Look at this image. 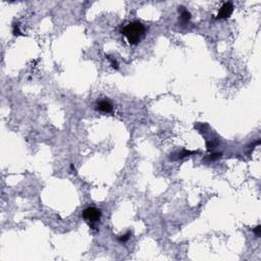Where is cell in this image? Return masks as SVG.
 <instances>
[{
    "label": "cell",
    "instance_id": "obj_1",
    "mask_svg": "<svg viewBox=\"0 0 261 261\" xmlns=\"http://www.w3.org/2000/svg\"><path fill=\"white\" fill-rule=\"evenodd\" d=\"M146 29L141 21H135L129 23L122 29V34L126 37L131 45H137L144 37Z\"/></svg>",
    "mask_w": 261,
    "mask_h": 261
},
{
    "label": "cell",
    "instance_id": "obj_2",
    "mask_svg": "<svg viewBox=\"0 0 261 261\" xmlns=\"http://www.w3.org/2000/svg\"><path fill=\"white\" fill-rule=\"evenodd\" d=\"M101 215V211L95 208V207H88V208L84 209L82 213L83 218L88 222L91 228H94V230L96 228V223L99 222V220H100Z\"/></svg>",
    "mask_w": 261,
    "mask_h": 261
},
{
    "label": "cell",
    "instance_id": "obj_3",
    "mask_svg": "<svg viewBox=\"0 0 261 261\" xmlns=\"http://www.w3.org/2000/svg\"><path fill=\"white\" fill-rule=\"evenodd\" d=\"M234 11V5L232 2H225V3L222 4V6L220 7L218 13L216 15L217 20H225V18H228L232 15V13Z\"/></svg>",
    "mask_w": 261,
    "mask_h": 261
},
{
    "label": "cell",
    "instance_id": "obj_4",
    "mask_svg": "<svg viewBox=\"0 0 261 261\" xmlns=\"http://www.w3.org/2000/svg\"><path fill=\"white\" fill-rule=\"evenodd\" d=\"M97 110L103 113H110L113 110V106L107 100H100L97 102Z\"/></svg>",
    "mask_w": 261,
    "mask_h": 261
},
{
    "label": "cell",
    "instance_id": "obj_5",
    "mask_svg": "<svg viewBox=\"0 0 261 261\" xmlns=\"http://www.w3.org/2000/svg\"><path fill=\"white\" fill-rule=\"evenodd\" d=\"M179 12H180V18L183 24H187L188 21L191 20V13L188 9H186L184 6L179 7Z\"/></svg>",
    "mask_w": 261,
    "mask_h": 261
},
{
    "label": "cell",
    "instance_id": "obj_6",
    "mask_svg": "<svg viewBox=\"0 0 261 261\" xmlns=\"http://www.w3.org/2000/svg\"><path fill=\"white\" fill-rule=\"evenodd\" d=\"M221 153H211L208 156H206L205 158L203 159V161H206V162H211V161H215L216 159H218L219 157H221Z\"/></svg>",
    "mask_w": 261,
    "mask_h": 261
},
{
    "label": "cell",
    "instance_id": "obj_7",
    "mask_svg": "<svg viewBox=\"0 0 261 261\" xmlns=\"http://www.w3.org/2000/svg\"><path fill=\"white\" fill-rule=\"evenodd\" d=\"M197 153V151H189V150H182L181 152L177 153V159H183L185 157H188V156L192 155V154H195Z\"/></svg>",
    "mask_w": 261,
    "mask_h": 261
},
{
    "label": "cell",
    "instance_id": "obj_8",
    "mask_svg": "<svg viewBox=\"0 0 261 261\" xmlns=\"http://www.w3.org/2000/svg\"><path fill=\"white\" fill-rule=\"evenodd\" d=\"M130 237H131V232H126L125 235L117 237V240L119 243H126V242H128L130 240Z\"/></svg>",
    "mask_w": 261,
    "mask_h": 261
},
{
    "label": "cell",
    "instance_id": "obj_9",
    "mask_svg": "<svg viewBox=\"0 0 261 261\" xmlns=\"http://www.w3.org/2000/svg\"><path fill=\"white\" fill-rule=\"evenodd\" d=\"M105 57H107V59H108V60H109V62H110V65H111L112 68H113L114 69H118V62H117L116 60H115L114 58L110 57L109 55H106Z\"/></svg>",
    "mask_w": 261,
    "mask_h": 261
},
{
    "label": "cell",
    "instance_id": "obj_10",
    "mask_svg": "<svg viewBox=\"0 0 261 261\" xmlns=\"http://www.w3.org/2000/svg\"><path fill=\"white\" fill-rule=\"evenodd\" d=\"M12 34L14 35V36H20L21 34V30H20V26H18V24L14 23L12 26Z\"/></svg>",
    "mask_w": 261,
    "mask_h": 261
},
{
    "label": "cell",
    "instance_id": "obj_11",
    "mask_svg": "<svg viewBox=\"0 0 261 261\" xmlns=\"http://www.w3.org/2000/svg\"><path fill=\"white\" fill-rule=\"evenodd\" d=\"M253 233L256 235V237L259 238V237L261 236V225H257V227L255 228L254 230H253Z\"/></svg>",
    "mask_w": 261,
    "mask_h": 261
},
{
    "label": "cell",
    "instance_id": "obj_12",
    "mask_svg": "<svg viewBox=\"0 0 261 261\" xmlns=\"http://www.w3.org/2000/svg\"><path fill=\"white\" fill-rule=\"evenodd\" d=\"M206 146H207V149L208 150H212L215 146V144L213 143V142H207L206 143Z\"/></svg>",
    "mask_w": 261,
    "mask_h": 261
}]
</instances>
